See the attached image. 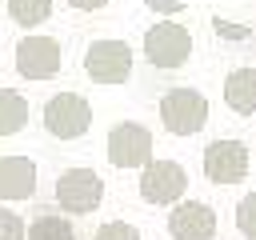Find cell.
Listing matches in <instances>:
<instances>
[{"mask_svg":"<svg viewBox=\"0 0 256 240\" xmlns=\"http://www.w3.org/2000/svg\"><path fill=\"white\" fill-rule=\"evenodd\" d=\"M160 124L172 136H196L208 124V96L200 88H168L160 96Z\"/></svg>","mask_w":256,"mask_h":240,"instance_id":"obj_1","label":"cell"},{"mask_svg":"<svg viewBox=\"0 0 256 240\" xmlns=\"http://www.w3.org/2000/svg\"><path fill=\"white\" fill-rule=\"evenodd\" d=\"M140 48H144V56H148L152 68L172 72V68H180L192 56V32L184 24H176V20H160V24H152L144 32V44Z\"/></svg>","mask_w":256,"mask_h":240,"instance_id":"obj_2","label":"cell"},{"mask_svg":"<svg viewBox=\"0 0 256 240\" xmlns=\"http://www.w3.org/2000/svg\"><path fill=\"white\" fill-rule=\"evenodd\" d=\"M40 120H44L48 136H56V140H76V136H84V132L92 128V104H88L80 92H56V96H48Z\"/></svg>","mask_w":256,"mask_h":240,"instance_id":"obj_3","label":"cell"},{"mask_svg":"<svg viewBox=\"0 0 256 240\" xmlns=\"http://www.w3.org/2000/svg\"><path fill=\"white\" fill-rule=\"evenodd\" d=\"M104 200V180L92 168H68L56 176V204L68 216H88Z\"/></svg>","mask_w":256,"mask_h":240,"instance_id":"obj_4","label":"cell"},{"mask_svg":"<svg viewBox=\"0 0 256 240\" xmlns=\"http://www.w3.org/2000/svg\"><path fill=\"white\" fill-rule=\"evenodd\" d=\"M60 40L44 32H28L16 40V72L24 80H52L60 72Z\"/></svg>","mask_w":256,"mask_h":240,"instance_id":"obj_5","label":"cell"},{"mask_svg":"<svg viewBox=\"0 0 256 240\" xmlns=\"http://www.w3.org/2000/svg\"><path fill=\"white\" fill-rule=\"evenodd\" d=\"M84 72L96 84H124L132 76V48L124 40H92L84 48Z\"/></svg>","mask_w":256,"mask_h":240,"instance_id":"obj_6","label":"cell"},{"mask_svg":"<svg viewBox=\"0 0 256 240\" xmlns=\"http://www.w3.org/2000/svg\"><path fill=\"white\" fill-rule=\"evenodd\" d=\"M104 152H108L112 168H144L152 160V132L144 124H136V120H120L108 132Z\"/></svg>","mask_w":256,"mask_h":240,"instance_id":"obj_7","label":"cell"},{"mask_svg":"<svg viewBox=\"0 0 256 240\" xmlns=\"http://www.w3.org/2000/svg\"><path fill=\"white\" fill-rule=\"evenodd\" d=\"M184 188H188V172L176 160H156L152 156L140 168V196L148 204H180Z\"/></svg>","mask_w":256,"mask_h":240,"instance_id":"obj_8","label":"cell"},{"mask_svg":"<svg viewBox=\"0 0 256 240\" xmlns=\"http://www.w3.org/2000/svg\"><path fill=\"white\" fill-rule=\"evenodd\" d=\"M204 176L212 184H240L248 176V148L240 140H212L204 148Z\"/></svg>","mask_w":256,"mask_h":240,"instance_id":"obj_9","label":"cell"},{"mask_svg":"<svg viewBox=\"0 0 256 240\" xmlns=\"http://www.w3.org/2000/svg\"><path fill=\"white\" fill-rule=\"evenodd\" d=\"M168 236L172 240H212L216 236V212L200 200H180L168 216Z\"/></svg>","mask_w":256,"mask_h":240,"instance_id":"obj_10","label":"cell"},{"mask_svg":"<svg viewBox=\"0 0 256 240\" xmlns=\"http://www.w3.org/2000/svg\"><path fill=\"white\" fill-rule=\"evenodd\" d=\"M36 196V160L0 156V200H32Z\"/></svg>","mask_w":256,"mask_h":240,"instance_id":"obj_11","label":"cell"},{"mask_svg":"<svg viewBox=\"0 0 256 240\" xmlns=\"http://www.w3.org/2000/svg\"><path fill=\"white\" fill-rule=\"evenodd\" d=\"M224 104L240 116L256 112V68H236L224 76Z\"/></svg>","mask_w":256,"mask_h":240,"instance_id":"obj_12","label":"cell"},{"mask_svg":"<svg viewBox=\"0 0 256 240\" xmlns=\"http://www.w3.org/2000/svg\"><path fill=\"white\" fill-rule=\"evenodd\" d=\"M28 124V100L16 88H0V136H16Z\"/></svg>","mask_w":256,"mask_h":240,"instance_id":"obj_13","label":"cell"},{"mask_svg":"<svg viewBox=\"0 0 256 240\" xmlns=\"http://www.w3.org/2000/svg\"><path fill=\"white\" fill-rule=\"evenodd\" d=\"M28 240H76V228L68 224V216L44 212L28 224Z\"/></svg>","mask_w":256,"mask_h":240,"instance_id":"obj_14","label":"cell"},{"mask_svg":"<svg viewBox=\"0 0 256 240\" xmlns=\"http://www.w3.org/2000/svg\"><path fill=\"white\" fill-rule=\"evenodd\" d=\"M8 16L24 28H36L52 16V0H8Z\"/></svg>","mask_w":256,"mask_h":240,"instance_id":"obj_15","label":"cell"},{"mask_svg":"<svg viewBox=\"0 0 256 240\" xmlns=\"http://www.w3.org/2000/svg\"><path fill=\"white\" fill-rule=\"evenodd\" d=\"M236 228H240V236L256 240V192L240 196V204H236Z\"/></svg>","mask_w":256,"mask_h":240,"instance_id":"obj_16","label":"cell"},{"mask_svg":"<svg viewBox=\"0 0 256 240\" xmlns=\"http://www.w3.org/2000/svg\"><path fill=\"white\" fill-rule=\"evenodd\" d=\"M92 240H140V232H136V224H128V220H108V224H100V228L92 232Z\"/></svg>","mask_w":256,"mask_h":240,"instance_id":"obj_17","label":"cell"},{"mask_svg":"<svg viewBox=\"0 0 256 240\" xmlns=\"http://www.w3.org/2000/svg\"><path fill=\"white\" fill-rule=\"evenodd\" d=\"M0 240H28V224L20 220V212L0 208Z\"/></svg>","mask_w":256,"mask_h":240,"instance_id":"obj_18","label":"cell"},{"mask_svg":"<svg viewBox=\"0 0 256 240\" xmlns=\"http://www.w3.org/2000/svg\"><path fill=\"white\" fill-rule=\"evenodd\" d=\"M108 0H68V8H76V12H96V8H104Z\"/></svg>","mask_w":256,"mask_h":240,"instance_id":"obj_19","label":"cell"}]
</instances>
